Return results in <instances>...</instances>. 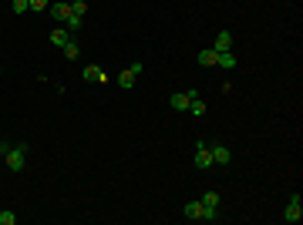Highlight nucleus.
<instances>
[{
    "instance_id": "7",
    "label": "nucleus",
    "mask_w": 303,
    "mask_h": 225,
    "mask_svg": "<svg viewBox=\"0 0 303 225\" xmlns=\"http://www.w3.org/2000/svg\"><path fill=\"white\" fill-rule=\"evenodd\" d=\"M81 77H84L88 84H105V81H108V77H105V71H101L98 64H88V67L81 71Z\"/></svg>"
},
{
    "instance_id": "5",
    "label": "nucleus",
    "mask_w": 303,
    "mask_h": 225,
    "mask_svg": "<svg viewBox=\"0 0 303 225\" xmlns=\"http://www.w3.org/2000/svg\"><path fill=\"white\" fill-rule=\"evenodd\" d=\"M192 161H195V168H212V151H209L206 141L195 145V158H192Z\"/></svg>"
},
{
    "instance_id": "18",
    "label": "nucleus",
    "mask_w": 303,
    "mask_h": 225,
    "mask_svg": "<svg viewBox=\"0 0 303 225\" xmlns=\"http://www.w3.org/2000/svg\"><path fill=\"white\" fill-rule=\"evenodd\" d=\"M10 10H14V14H27V10H31V0H14Z\"/></svg>"
},
{
    "instance_id": "10",
    "label": "nucleus",
    "mask_w": 303,
    "mask_h": 225,
    "mask_svg": "<svg viewBox=\"0 0 303 225\" xmlns=\"http://www.w3.org/2000/svg\"><path fill=\"white\" fill-rule=\"evenodd\" d=\"M212 51H219V54H223V51H232V31H219V34H216V47H212Z\"/></svg>"
},
{
    "instance_id": "14",
    "label": "nucleus",
    "mask_w": 303,
    "mask_h": 225,
    "mask_svg": "<svg viewBox=\"0 0 303 225\" xmlns=\"http://www.w3.org/2000/svg\"><path fill=\"white\" fill-rule=\"evenodd\" d=\"M186 215L192 222H202V202H186Z\"/></svg>"
},
{
    "instance_id": "13",
    "label": "nucleus",
    "mask_w": 303,
    "mask_h": 225,
    "mask_svg": "<svg viewBox=\"0 0 303 225\" xmlns=\"http://www.w3.org/2000/svg\"><path fill=\"white\" fill-rule=\"evenodd\" d=\"M186 111H189V114H195V118H202V114H206L209 108H206V101H202V97H192V101H189V108H186Z\"/></svg>"
},
{
    "instance_id": "6",
    "label": "nucleus",
    "mask_w": 303,
    "mask_h": 225,
    "mask_svg": "<svg viewBox=\"0 0 303 225\" xmlns=\"http://www.w3.org/2000/svg\"><path fill=\"white\" fill-rule=\"evenodd\" d=\"M209 151H212V165H229L232 161V151L226 145H209Z\"/></svg>"
},
{
    "instance_id": "3",
    "label": "nucleus",
    "mask_w": 303,
    "mask_h": 225,
    "mask_svg": "<svg viewBox=\"0 0 303 225\" xmlns=\"http://www.w3.org/2000/svg\"><path fill=\"white\" fill-rule=\"evenodd\" d=\"M303 219V205H300V195H290V202L283 208V222H300Z\"/></svg>"
},
{
    "instance_id": "17",
    "label": "nucleus",
    "mask_w": 303,
    "mask_h": 225,
    "mask_svg": "<svg viewBox=\"0 0 303 225\" xmlns=\"http://www.w3.org/2000/svg\"><path fill=\"white\" fill-rule=\"evenodd\" d=\"M81 20H84V17H77V14H71V17L64 20V27H68L71 34H77V31H81Z\"/></svg>"
},
{
    "instance_id": "16",
    "label": "nucleus",
    "mask_w": 303,
    "mask_h": 225,
    "mask_svg": "<svg viewBox=\"0 0 303 225\" xmlns=\"http://www.w3.org/2000/svg\"><path fill=\"white\" fill-rule=\"evenodd\" d=\"M199 202H202V208H219V195H216V192H206Z\"/></svg>"
},
{
    "instance_id": "11",
    "label": "nucleus",
    "mask_w": 303,
    "mask_h": 225,
    "mask_svg": "<svg viewBox=\"0 0 303 225\" xmlns=\"http://www.w3.org/2000/svg\"><path fill=\"white\" fill-rule=\"evenodd\" d=\"M216 54H219V51H216ZM216 67H223V71H232V67H236V54H232V51H223V54L216 57Z\"/></svg>"
},
{
    "instance_id": "22",
    "label": "nucleus",
    "mask_w": 303,
    "mask_h": 225,
    "mask_svg": "<svg viewBox=\"0 0 303 225\" xmlns=\"http://www.w3.org/2000/svg\"><path fill=\"white\" fill-rule=\"evenodd\" d=\"M7 151H10V141H0V158H3Z\"/></svg>"
},
{
    "instance_id": "19",
    "label": "nucleus",
    "mask_w": 303,
    "mask_h": 225,
    "mask_svg": "<svg viewBox=\"0 0 303 225\" xmlns=\"http://www.w3.org/2000/svg\"><path fill=\"white\" fill-rule=\"evenodd\" d=\"M71 14L84 17V14H88V3H84V0H75V3H71Z\"/></svg>"
},
{
    "instance_id": "4",
    "label": "nucleus",
    "mask_w": 303,
    "mask_h": 225,
    "mask_svg": "<svg viewBox=\"0 0 303 225\" xmlns=\"http://www.w3.org/2000/svg\"><path fill=\"white\" fill-rule=\"evenodd\" d=\"M142 74V64H132V67H125L121 74H118V88H125V91H132L135 88V77Z\"/></svg>"
},
{
    "instance_id": "12",
    "label": "nucleus",
    "mask_w": 303,
    "mask_h": 225,
    "mask_svg": "<svg viewBox=\"0 0 303 225\" xmlns=\"http://www.w3.org/2000/svg\"><path fill=\"white\" fill-rule=\"evenodd\" d=\"M195 57H199V64H202V67H216V57H219V54H216L212 47H206V51H199Z\"/></svg>"
},
{
    "instance_id": "15",
    "label": "nucleus",
    "mask_w": 303,
    "mask_h": 225,
    "mask_svg": "<svg viewBox=\"0 0 303 225\" xmlns=\"http://www.w3.org/2000/svg\"><path fill=\"white\" fill-rule=\"evenodd\" d=\"M61 51H64V57H68V61H75V57L81 54V47H77V40H68V44H64Z\"/></svg>"
},
{
    "instance_id": "9",
    "label": "nucleus",
    "mask_w": 303,
    "mask_h": 225,
    "mask_svg": "<svg viewBox=\"0 0 303 225\" xmlns=\"http://www.w3.org/2000/svg\"><path fill=\"white\" fill-rule=\"evenodd\" d=\"M68 40H75V34H71L68 27H54V31H51V44H54V47H64Z\"/></svg>"
},
{
    "instance_id": "2",
    "label": "nucleus",
    "mask_w": 303,
    "mask_h": 225,
    "mask_svg": "<svg viewBox=\"0 0 303 225\" xmlns=\"http://www.w3.org/2000/svg\"><path fill=\"white\" fill-rule=\"evenodd\" d=\"M192 97H199V91H195V88H189V91H175L169 97V104L172 108H175V111H186V108H189V101Z\"/></svg>"
},
{
    "instance_id": "1",
    "label": "nucleus",
    "mask_w": 303,
    "mask_h": 225,
    "mask_svg": "<svg viewBox=\"0 0 303 225\" xmlns=\"http://www.w3.org/2000/svg\"><path fill=\"white\" fill-rule=\"evenodd\" d=\"M3 161H7L10 171H20L24 165H27V145H10V151L3 155Z\"/></svg>"
},
{
    "instance_id": "8",
    "label": "nucleus",
    "mask_w": 303,
    "mask_h": 225,
    "mask_svg": "<svg viewBox=\"0 0 303 225\" xmlns=\"http://www.w3.org/2000/svg\"><path fill=\"white\" fill-rule=\"evenodd\" d=\"M47 14H51L57 24H64V20L71 17V3H51V7H47Z\"/></svg>"
},
{
    "instance_id": "20",
    "label": "nucleus",
    "mask_w": 303,
    "mask_h": 225,
    "mask_svg": "<svg viewBox=\"0 0 303 225\" xmlns=\"http://www.w3.org/2000/svg\"><path fill=\"white\" fill-rule=\"evenodd\" d=\"M47 7H51V0H31V10H34V14H44Z\"/></svg>"
},
{
    "instance_id": "21",
    "label": "nucleus",
    "mask_w": 303,
    "mask_h": 225,
    "mask_svg": "<svg viewBox=\"0 0 303 225\" xmlns=\"http://www.w3.org/2000/svg\"><path fill=\"white\" fill-rule=\"evenodd\" d=\"M14 222H17L14 212H0V225H14Z\"/></svg>"
}]
</instances>
